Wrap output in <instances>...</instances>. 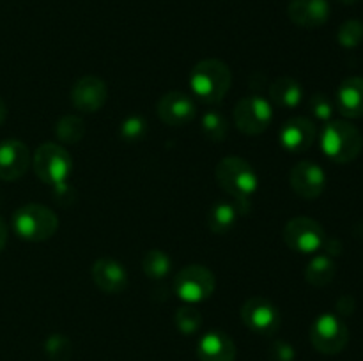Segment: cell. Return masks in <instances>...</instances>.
<instances>
[{
    "label": "cell",
    "mask_w": 363,
    "mask_h": 361,
    "mask_svg": "<svg viewBox=\"0 0 363 361\" xmlns=\"http://www.w3.org/2000/svg\"><path fill=\"white\" fill-rule=\"evenodd\" d=\"M337 41L344 48H357L363 41V23L360 20L344 21L337 32Z\"/></svg>",
    "instance_id": "cell-28"
},
{
    "label": "cell",
    "mask_w": 363,
    "mask_h": 361,
    "mask_svg": "<svg viewBox=\"0 0 363 361\" xmlns=\"http://www.w3.org/2000/svg\"><path fill=\"white\" fill-rule=\"evenodd\" d=\"M142 269H144L145 276L151 280H163L170 271V258L165 251L149 250L142 257Z\"/></svg>",
    "instance_id": "cell-23"
},
{
    "label": "cell",
    "mask_w": 363,
    "mask_h": 361,
    "mask_svg": "<svg viewBox=\"0 0 363 361\" xmlns=\"http://www.w3.org/2000/svg\"><path fill=\"white\" fill-rule=\"evenodd\" d=\"M197 357L201 361H234L236 345L227 333L209 331L199 340Z\"/></svg>",
    "instance_id": "cell-18"
},
{
    "label": "cell",
    "mask_w": 363,
    "mask_h": 361,
    "mask_svg": "<svg viewBox=\"0 0 363 361\" xmlns=\"http://www.w3.org/2000/svg\"><path fill=\"white\" fill-rule=\"evenodd\" d=\"M287 14L298 27L318 28L328 21L330 4L328 0H291Z\"/></svg>",
    "instance_id": "cell-17"
},
{
    "label": "cell",
    "mask_w": 363,
    "mask_h": 361,
    "mask_svg": "<svg viewBox=\"0 0 363 361\" xmlns=\"http://www.w3.org/2000/svg\"><path fill=\"white\" fill-rule=\"evenodd\" d=\"M335 273L337 268L333 258L328 255H319L312 258L305 268V280L314 287H326L335 278Z\"/></svg>",
    "instance_id": "cell-21"
},
{
    "label": "cell",
    "mask_w": 363,
    "mask_h": 361,
    "mask_svg": "<svg viewBox=\"0 0 363 361\" xmlns=\"http://www.w3.org/2000/svg\"><path fill=\"white\" fill-rule=\"evenodd\" d=\"M45 353L52 361H69L73 354L71 340L64 335H50L45 342Z\"/></svg>",
    "instance_id": "cell-27"
},
{
    "label": "cell",
    "mask_w": 363,
    "mask_h": 361,
    "mask_svg": "<svg viewBox=\"0 0 363 361\" xmlns=\"http://www.w3.org/2000/svg\"><path fill=\"white\" fill-rule=\"evenodd\" d=\"M32 166L39 179L50 186H64L66 179L71 173L73 159L69 152L59 144L46 142L35 149L32 156Z\"/></svg>",
    "instance_id": "cell-5"
},
{
    "label": "cell",
    "mask_w": 363,
    "mask_h": 361,
    "mask_svg": "<svg viewBox=\"0 0 363 361\" xmlns=\"http://www.w3.org/2000/svg\"><path fill=\"white\" fill-rule=\"evenodd\" d=\"M273 120L272 103L262 96H245L234 106V124L248 137L262 134Z\"/></svg>",
    "instance_id": "cell-7"
},
{
    "label": "cell",
    "mask_w": 363,
    "mask_h": 361,
    "mask_svg": "<svg viewBox=\"0 0 363 361\" xmlns=\"http://www.w3.org/2000/svg\"><path fill=\"white\" fill-rule=\"evenodd\" d=\"M321 149L333 163H351L360 156L363 137L357 126L347 120H330L321 133Z\"/></svg>",
    "instance_id": "cell-2"
},
{
    "label": "cell",
    "mask_w": 363,
    "mask_h": 361,
    "mask_svg": "<svg viewBox=\"0 0 363 361\" xmlns=\"http://www.w3.org/2000/svg\"><path fill=\"white\" fill-rule=\"evenodd\" d=\"M284 243L298 253H314L319 248L325 246L326 234L325 229L315 219L307 216H296L289 219L284 227Z\"/></svg>",
    "instance_id": "cell-9"
},
{
    "label": "cell",
    "mask_w": 363,
    "mask_h": 361,
    "mask_svg": "<svg viewBox=\"0 0 363 361\" xmlns=\"http://www.w3.org/2000/svg\"><path fill=\"white\" fill-rule=\"evenodd\" d=\"M147 133V124L142 117L138 115H131L128 119L123 120L121 124V134H123L124 140L128 142H135V140H142Z\"/></svg>",
    "instance_id": "cell-30"
},
{
    "label": "cell",
    "mask_w": 363,
    "mask_h": 361,
    "mask_svg": "<svg viewBox=\"0 0 363 361\" xmlns=\"http://www.w3.org/2000/svg\"><path fill=\"white\" fill-rule=\"evenodd\" d=\"M333 108H335V106L330 101L328 96L321 94V92L311 96V99H308V110H311V113L318 120H323V122H330V120H332Z\"/></svg>",
    "instance_id": "cell-29"
},
{
    "label": "cell",
    "mask_w": 363,
    "mask_h": 361,
    "mask_svg": "<svg viewBox=\"0 0 363 361\" xmlns=\"http://www.w3.org/2000/svg\"><path fill=\"white\" fill-rule=\"evenodd\" d=\"M340 4H344V6H353V4H357L358 0H339Z\"/></svg>",
    "instance_id": "cell-34"
},
{
    "label": "cell",
    "mask_w": 363,
    "mask_h": 361,
    "mask_svg": "<svg viewBox=\"0 0 363 361\" xmlns=\"http://www.w3.org/2000/svg\"><path fill=\"white\" fill-rule=\"evenodd\" d=\"M269 99L275 103L279 108L284 110H293L303 99V87L300 85V81L294 80V78L282 76L279 80L272 81L268 88Z\"/></svg>",
    "instance_id": "cell-20"
},
{
    "label": "cell",
    "mask_w": 363,
    "mask_h": 361,
    "mask_svg": "<svg viewBox=\"0 0 363 361\" xmlns=\"http://www.w3.org/2000/svg\"><path fill=\"white\" fill-rule=\"evenodd\" d=\"M201 126L206 138H209L211 142H223L229 134V122L222 113L215 112V110H209L202 115Z\"/></svg>",
    "instance_id": "cell-25"
},
{
    "label": "cell",
    "mask_w": 363,
    "mask_h": 361,
    "mask_svg": "<svg viewBox=\"0 0 363 361\" xmlns=\"http://www.w3.org/2000/svg\"><path fill=\"white\" fill-rule=\"evenodd\" d=\"M318 137V127L308 117H293L286 120L279 131L280 145L291 154H300L308 151Z\"/></svg>",
    "instance_id": "cell-12"
},
{
    "label": "cell",
    "mask_w": 363,
    "mask_h": 361,
    "mask_svg": "<svg viewBox=\"0 0 363 361\" xmlns=\"http://www.w3.org/2000/svg\"><path fill=\"white\" fill-rule=\"evenodd\" d=\"M92 280L105 294H119L128 287V273L121 262L113 258H98L92 265Z\"/></svg>",
    "instance_id": "cell-16"
},
{
    "label": "cell",
    "mask_w": 363,
    "mask_h": 361,
    "mask_svg": "<svg viewBox=\"0 0 363 361\" xmlns=\"http://www.w3.org/2000/svg\"><path fill=\"white\" fill-rule=\"evenodd\" d=\"M108 99L106 84L98 76H84L74 81L71 88V103L84 113H94L103 108Z\"/></svg>",
    "instance_id": "cell-14"
},
{
    "label": "cell",
    "mask_w": 363,
    "mask_h": 361,
    "mask_svg": "<svg viewBox=\"0 0 363 361\" xmlns=\"http://www.w3.org/2000/svg\"><path fill=\"white\" fill-rule=\"evenodd\" d=\"M241 321L250 331L261 336H272L280 328V311L269 299L254 296L241 306Z\"/></svg>",
    "instance_id": "cell-10"
},
{
    "label": "cell",
    "mask_w": 363,
    "mask_h": 361,
    "mask_svg": "<svg viewBox=\"0 0 363 361\" xmlns=\"http://www.w3.org/2000/svg\"><path fill=\"white\" fill-rule=\"evenodd\" d=\"M216 278L211 269L201 264H190L181 269L174 280V290L186 303H201L213 296Z\"/></svg>",
    "instance_id": "cell-8"
},
{
    "label": "cell",
    "mask_w": 363,
    "mask_h": 361,
    "mask_svg": "<svg viewBox=\"0 0 363 361\" xmlns=\"http://www.w3.org/2000/svg\"><path fill=\"white\" fill-rule=\"evenodd\" d=\"M238 218V207L229 202H216L208 212V227L215 234H227Z\"/></svg>",
    "instance_id": "cell-22"
},
{
    "label": "cell",
    "mask_w": 363,
    "mask_h": 361,
    "mask_svg": "<svg viewBox=\"0 0 363 361\" xmlns=\"http://www.w3.org/2000/svg\"><path fill=\"white\" fill-rule=\"evenodd\" d=\"M335 106L347 119L363 117V78H346L337 88Z\"/></svg>",
    "instance_id": "cell-19"
},
{
    "label": "cell",
    "mask_w": 363,
    "mask_h": 361,
    "mask_svg": "<svg viewBox=\"0 0 363 361\" xmlns=\"http://www.w3.org/2000/svg\"><path fill=\"white\" fill-rule=\"evenodd\" d=\"M156 113L162 119V122L177 127L184 126V124L191 122L195 119L197 106H195V101L188 94L172 91L160 98L158 105H156Z\"/></svg>",
    "instance_id": "cell-13"
},
{
    "label": "cell",
    "mask_w": 363,
    "mask_h": 361,
    "mask_svg": "<svg viewBox=\"0 0 363 361\" xmlns=\"http://www.w3.org/2000/svg\"><path fill=\"white\" fill-rule=\"evenodd\" d=\"M233 85L229 66L218 59H204L190 73V87L195 98L206 105H218Z\"/></svg>",
    "instance_id": "cell-1"
},
{
    "label": "cell",
    "mask_w": 363,
    "mask_h": 361,
    "mask_svg": "<svg viewBox=\"0 0 363 361\" xmlns=\"http://www.w3.org/2000/svg\"><path fill=\"white\" fill-rule=\"evenodd\" d=\"M311 342L315 350L326 356H333L346 349L350 342V329L346 322L335 314H323L312 322Z\"/></svg>",
    "instance_id": "cell-6"
},
{
    "label": "cell",
    "mask_w": 363,
    "mask_h": 361,
    "mask_svg": "<svg viewBox=\"0 0 363 361\" xmlns=\"http://www.w3.org/2000/svg\"><path fill=\"white\" fill-rule=\"evenodd\" d=\"M6 243H7V225H6V222L0 218V253H2Z\"/></svg>",
    "instance_id": "cell-32"
},
{
    "label": "cell",
    "mask_w": 363,
    "mask_h": 361,
    "mask_svg": "<svg viewBox=\"0 0 363 361\" xmlns=\"http://www.w3.org/2000/svg\"><path fill=\"white\" fill-rule=\"evenodd\" d=\"M269 357H272V361H294L296 350H294L287 342L279 340V342L273 343L272 349H269Z\"/></svg>",
    "instance_id": "cell-31"
},
{
    "label": "cell",
    "mask_w": 363,
    "mask_h": 361,
    "mask_svg": "<svg viewBox=\"0 0 363 361\" xmlns=\"http://www.w3.org/2000/svg\"><path fill=\"white\" fill-rule=\"evenodd\" d=\"M13 229L21 239L39 243L53 237L59 229V218L46 205L27 204L13 214Z\"/></svg>",
    "instance_id": "cell-4"
},
{
    "label": "cell",
    "mask_w": 363,
    "mask_h": 361,
    "mask_svg": "<svg viewBox=\"0 0 363 361\" xmlns=\"http://www.w3.org/2000/svg\"><path fill=\"white\" fill-rule=\"evenodd\" d=\"M32 163L27 145L16 138L0 142V179L16 180L28 170Z\"/></svg>",
    "instance_id": "cell-15"
},
{
    "label": "cell",
    "mask_w": 363,
    "mask_h": 361,
    "mask_svg": "<svg viewBox=\"0 0 363 361\" xmlns=\"http://www.w3.org/2000/svg\"><path fill=\"white\" fill-rule=\"evenodd\" d=\"M216 180L223 191L238 200V205H247V200L257 190V173L254 166L243 158L238 156H227L216 165L215 170Z\"/></svg>",
    "instance_id": "cell-3"
},
{
    "label": "cell",
    "mask_w": 363,
    "mask_h": 361,
    "mask_svg": "<svg viewBox=\"0 0 363 361\" xmlns=\"http://www.w3.org/2000/svg\"><path fill=\"white\" fill-rule=\"evenodd\" d=\"M6 119H7V106L6 103H4V99L0 98V126L6 122Z\"/></svg>",
    "instance_id": "cell-33"
},
{
    "label": "cell",
    "mask_w": 363,
    "mask_h": 361,
    "mask_svg": "<svg viewBox=\"0 0 363 361\" xmlns=\"http://www.w3.org/2000/svg\"><path fill=\"white\" fill-rule=\"evenodd\" d=\"M289 183L294 193L307 200L321 197L326 188V173L318 163L300 161L289 173Z\"/></svg>",
    "instance_id": "cell-11"
},
{
    "label": "cell",
    "mask_w": 363,
    "mask_h": 361,
    "mask_svg": "<svg viewBox=\"0 0 363 361\" xmlns=\"http://www.w3.org/2000/svg\"><path fill=\"white\" fill-rule=\"evenodd\" d=\"M174 321H176L177 329H179L183 335H194V333H197L199 329H201L202 315L197 308L186 304V306H181L179 310L176 311Z\"/></svg>",
    "instance_id": "cell-26"
},
{
    "label": "cell",
    "mask_w": 363,
    "mask_h": 361,
    "mask_svg": "<svg viewBox=\"0 0 363 361\" xmlns=\"http://www.w3.org/2000/svg\"><path fill=\"white\" fill-rule=\"evenodd\" d=\"M55 134L62 144H77L84 138V120L77 115H64L57 120Z\"/></svg>",
    "instance_id": "cell-24"
}]
</instances>
